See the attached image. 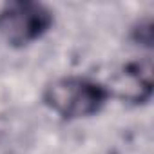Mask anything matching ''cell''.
Listing matches in <instances>:
<instances>
[{"label": "cell", "instance_id": "6da1fadb", "mask_svg": "<svg viewBox=\"0 0 154 154\" xmlns=\"http://www.w3.org/2000/svg\"><path fill=\"white\" fill-rule=\"evenodd\" d=\"M111 89L82 76H63L44 89V103L63 120L89 118L102 111Z\"/></svg>", "mask_w": 154, "mask_h": 154}, {"label": "cell", "instance_id": "7a4b0ae2", "mask_svg": "<svg viewBox=\"0 0 154 154\" xmlns=\"http://www.w3.org/2000/svg\"><path fill=\"white\" fill-rule=\"evenodd\" d=\"M51 9L38 2H9L0 9V36L13 47H26L42 38L53 26Z\"/></svg>", "mask_w": 154, "mask_h": 154}, {"label": "cell", "instance_id": "3957f363", "mask_svg": "<svg viewBox=\"0 0 154 154\" xmlns=\"http://www.w3.org/2000/svg\"><path fill=\"white\" fill-rule=\"evenodd\" d=\"M114 87L118 94L131 102H147L152 93V62L147 58L145 62L129 63L123 72L116 76Z\"/></svg>", "mask_w": 154, "mask_h": 154}]
</instances>
